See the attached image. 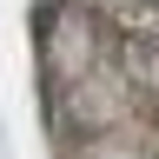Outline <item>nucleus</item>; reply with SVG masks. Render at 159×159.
<instances>
[{
	"instance_id": "obj_2",
	"label": "nucleus",
	"mask_w": 159,
	"mask_h": 159,
	"mask_svg": "<svg viewBox=\"0 0 159 159\" xmlns=\"http://www.w3.org/2000/svg\"><path fill=\"white\" fill-rule=\"evenodd\" d=\"M99 7H119L133 20H146V27H159V0H99Z\"/></svg>"
},
{
	"instance_id": "obj_1",
	"label": "nucleus",
	"mask_w": 159,
	"mask_h": 159,
	"mask_svg": "<svg viewBox=\"0 0 159 159\" xmlns=\"http://www.w3.org/2000/svg\"><path fill=\"white\" fill-rule=\"evenodd\" d=\"M33 60L53 159H159V27L99 0H33Z\"/></svg>"
}]
</instances>
